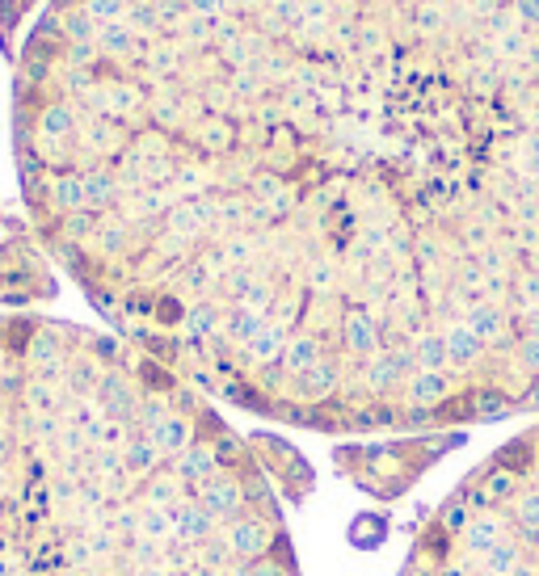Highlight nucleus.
Segmentation results:
<instances>
[{
	"label": "nucleus",
	"mask_w": 539,
	"mask_h": 576,
	"mask_svg": "<svg viewBox=\"0 0 539 576\" xmlns=\"http://www.w3.org/2000/svg\"><path fill=\"white\" fill-rule=\"evenodd\" d=\"M514 17L523 30H539V0H514Z\"/></svg>",
	"instance_id": "6"
},
{
	"label": "nucleus",
	"mask_w": 539,
	"mask_h": 576,
	"mask_svg": "<svg viewBox=\"0 0 539 576\" xmlns=\"http://www.w3.org/2000/svg\"><path fill=\"white\" fill-rule=\"evenodd\" d=\"M131 0H85V13L93 17L97 26H106V22H123V13H127Z\"/></svg>",
	"instance_id": "5"
},
{
	"label": "nucleus",
	"mask_w": 539,
	"mask_h": 576,
	"mask_svg": "<svg viewBox=\"0 0 539 576\" xmlns=\"http://www.w3.org/2000/svg\"><path fill=\"white\" fill-rule=\"evenodd\" d=\"M464 434H430L422 442H379V446H337L333 467L346 480H354L363 492L379 501L401 497L409 484H417L434 467V459L443 450L459 446Z\"/></svg>",
	"instance_id": "3"
},
{
	"label": "nucleus",
	"mask_w": 539,
	"mask_h": 576,
	"mask_svg": "<svg viewBox=\"0 0 539 576\" xmlns=\"http://www.w3.org/2000/svg\"><path fill=\"white\" fill-rule=\"evenodd\" d=\"M0 576H304L215 404L135 345L0 320Z\"/></svg>",
	"instance_id": "1"
},
{
	"label": "nucleus",
	"mask_w": 539,
	"mask_h": 576,
	"mask_svg": "<svg viewBox=\"0 0 539 576\" xmlns=\"http://www.w3.org/2000/svg\"><path fill=\"white\" fill-rule=\"evenodd\" d=\"M186 5L198 17H224L228 13V0H186Z\"/></svg>",
	"instance_id": "7"
},
{
	"label": "nucleus",
	"mask_w": 539,
	"mask_h": 576,
	"mask_svg": "<svg viewBox=\"0 0 539 576\" xmlns=\"http://www.w3.org/2000/svg\"><path fill=\"white\" fill-rule=\"evenodd\" d=\"M253 446H257V455H262V463L270 471L278 497H283L287 505H304V497L312 492V467H308V459L299 455L295 446L278 442L270 434H253Z\"/></svg>",
	"instance_id": "4"
},
{
	"label": "nucleus",
	"mask_w": 539,
	"mask_h": 576,
	"mask_svg": "<svg viewBox=\"0 0 539 576\" xmlns=\"http://www.w3.org/2000/svg\"><path fill=\"white\" fill-rule=\"evenodd\" d=\"M396 576H539V421L451 484Z\"/></svg>",
	"instance_id": "2"
}]
</instances>
